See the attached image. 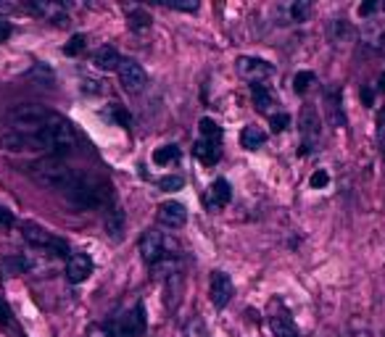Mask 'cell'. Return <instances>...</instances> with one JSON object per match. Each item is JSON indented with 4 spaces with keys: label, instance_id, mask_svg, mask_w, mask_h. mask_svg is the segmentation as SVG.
I'll list each match as a JSON object with an SVG mask.
<instances>
[{
    "label": "cell",
    "instance_id": "cell-15",
    "mask_svg": "<svg viewBox=\"0 0 385 337\" xmlns=\"http://www.w3.org/2000/svg\"><path fill=\"white\" fill-rule=\"evenodd\" d=\"M251 95H253V106L262 111V113H272V109L277 106L275 93H272L266 84H253Z\"/></svg>",
    "mask_w": 385,
    "mask_h": 337
},
{
    "label": "cell",
    "instance_id": "cell-13",
    "mask_svg": "<svg viewBox=\"0 0 385 337\" xmlns=\"http://www.w3.org/2000/svg\"><path fill=\"white\" fill-rule=\"evenodd\" d=\"M269 327H272V335L275 337H301L296 322L290 319V313L282 306H277L275 311L269 313Z\"/></svg>",
    "mask_w": 385,
    "mask_h": 337
},
{
    "label": "cell",
    "instance_id": "cell-7",
    "mask_svg": "<svg viewBox=\"0 0 385 337\" xmlns=\"http://www.w3.org/2000/svg\"><path fill=\"white\" fill-rule=\"evenodd\" d=\"M238 72H241V77H246L248 82L262 84V79H269V77L275 74V66L264 58L243 56V58H238Z\"/></svg>",
    "mask_w": 385,
    "mask_h": 337
},
{
    "label": "cell",
    "instance_id": "cell-2",
    "mask_svg": "<svg viewBox=\"0 0 385 337\" xmlns=\"http://www.w3.org/2000/svg\"><path fill=\"white\" fill-rule=\"evenodd\" d=\"M137 248H140L143 261L151 266V269L158 264H164V261H174V258L180 256V245L172 240V237H167V235L156 232V229H145L143 235H140Z\"/></svg>",
    "mask_w": 385,
    "mask_h": 337
},
{
    "label": "cell",
    "instance_id": "cell-39",
    "mask_svg": "<svg viewBox=\"0 0 385 337\" xmlns=\"http://www.w3.org/2000/svg\"><path fill=\"white\" fill-rule=\"evenodd\" d=\"M377 8V3L375 0H370V3H364V6H359V16H370V13Z\"/></svg>",
    "mask_w": 385,
    "mask_h": 337
},
{
    "label": "cell",
    "instance_id": "cell-35",
    "mask_svg": "<svg viewBox=\"0 0 385 337\" xmlns=\"http://www.w3.org/2000/svg\"><path fill=\"white\" fill-rule=\"evenodd\" d=\"M106 337H124L121 322H109V324H106Z\"/></svg>",
    "mask_w": 385,
    "mask_h": 337
},
{
    "label": "cell",
    "instance_id": "cell-4",
    "mask_svg": "<svg viewBox=\"0 0 385 337\" xmlns=\"http://www.w3.org/2000/svg\"><path fill=\"white\" fill-rule=\"evenodd\" d=\"M22 235H24V240L29 242V245H35V248H45V251H53L56 256H72L69 253V245H66V240H61V237H56L53 232H48V229L37 227V224H32V221H27L24 227H22Z\"/></svg>",
    "mask_w": 385,
    "mask_h": 337
},
{
    "label": "cell",
    "instance_id": "cell-22",
    "mask_svg": "<svg viewBox=\"0 0 385 337\" xmlns=\"http://www.w3.org/2000/svg\"><path fill=\"white\" fill-rule=\"evenodd\" d=\"M121 232H124V214L119 208L109 211V219H106V235H111V240H121Z\"/></svg>",
    "mask_w": 385,
    "mask_h": 337
},
{
    "label": "cell",
    "instance_id": "cell-20",
    "mask_svg": "<svg viewBox=\"0 0 385 337\" xmlns=\"http://www.w3.org/2000/svg\"><path fill=\"white\" fill-rule=\"evenodd\" d=\"M32 266V261L27 258V256H6V258H0V272L3 274H22Z\"/></svg>",
    "mask_w": 385,
    "mask_h": 337
},
{
    "label": "cell",
    "instance_id": "cell-6",
    "mask_svg": "<svg viewBox=\"0 0 385 337\" xmlns=\"http://www.w3.org/2000/svg\"><path fill=\"white\" fill-rule=\"evenodd\" d=\"M299 132H301V137H303V153L312 150L314 145L319 143L322 127H319V113H317L314 106H303L301 116H299Z\"/></svg>",
    "mask_w": 385,
    "mask_h": 337
},
{
    "label": "cell",
    "instance_id": "cell-23",
    "mask_svg": "<svg viewBox=\"0 0 385 337\" xmlns=\"http://www.w3.org/2000/svg\"><path fill=\"white\" fill-rule=\"evenodd\" d=\"M198 130H201V137L204 140H209V143H217L222 145V127H219L214 119H201V124H198Z\"/></svg>",
    "mask_w": 385,
    "mask_h": 337
},
{
    "label": "cell",
    "instance_id": "cell-30",
    "mask_svg": "<svg viewBox=\"0 0 385 337\" xmlns=\"http://www.w3.org/2000/svg\"><path fill=\"white\" fill-rule=\"evenodd\" d=\"M309 11H312V6H309V3H293V6H290V16H293L296 22H306Z\"/></svg>",
    "mask_w": 385,
    "mask_h": 337
},
{
    "label": "cell",
    "instance_id": "cell-5",
    "mask_svg": "<svg viewBox=\"0 0 385 337\" xmlns=\"http://www.w3.org/2000/svg\"><path fill=\"white\" fill-rule=\"evenodd\" d=\"M116 74H119V82L127 93H143L145 84H148V74H145V69L140 66V63H135V61H130V58H121Z\"/></svg>",
    "mask_w": 385,
    "mask_h": 337
},
{
    "label": "cell",
    "instance_id": "cell-12",
    "mask_svg": "<svg viewBox=\"0 0 385 337\" xmlns=\"http://www.w3.org/2000/svg\"><path fill=\"white\" fill-rule=\"evenodd\" d=\"M121 329H124V337H143L145 335V329H148V316H145L143 303H135L133 311L124 313V319H121Z\"/></svg>",
    "mask_w": 385,
    "mask_h": 337
},
{
    "label": "cell",
    "instance_id": "cell-32",
    "mask_svg": "<svg viewBox=\"0 0 385 337\" xmlns=\"http://www.w3.org/2000/svg\"><path fill=\"white\" fill-rule=\"evenodd\" d=\"M269 124H272V132H282V130L290 124V116L288 113H272Z\"/></svg>",
    "mask_w": 385,
    "mask_h": 337
},
{
    "label": "cell",
    "instance_id": "cell-31",
    "mask_svg": "<svg viewBox=\"0 0 385 337\" xmlns=\"http://www.w3.org/2000/svg\"><path fill=\"white\" fill-rule=\"evenodd\" d=\"M164 6L174 8V11H198V3L195 0H167Z\"/></svg>",
    "mask_w": 385,
    "mask_h": 337
},
{
    "label": "cell",
    "instance_id": "cell-26",
    "mask_svg": "<svg viewBox=\"0 0 385 337\" xmlns=\"http://www.w3.org/2000/svg\"><path fill=\"white\" fill-rule=\"evenodd\" d=\"M24 77H27V79H40L43 84H45V79H48V82H53V72H50L45 63H37V66H32V69H29Z\"/></svg>",
    "mask_w": 385,
    "mask_h": 337
},
{
    "label": "cell",
    "instance_id": "cell-37",
    "mask_svg": "<svg viewBox=\"0 0 385 337\" xmlns=\"http://www.w3.org/2000/svg\"><path fill=\"white\" fill-rule=\"evenodd\" d=\"M11 24H8V22H6V19H0V42H6V40H8V37H11Z\"/></svg>",
    "mask_w": 385,
    "mask_h": 337
},
{
    "label": "cell",
    "instance_id": "cell-9",
    "mask_svg": "<svg viewBox=\"0 0 385 337\" xmlns=\"http://www.w3.org/2000/svg\"><path fill=\"white\" fill-rule=\"evenodd\" d=\"M0 148L8 153H24V150H40V140L35 132H8L0 137Z\"/></svg>",
    "mask_w": 385,
    "mask_h": 337
},
{
    "label": "cell",
    "instance_id": "cell-27",
    "mask_svg": "<svg viewBox=\"0 0 385 337\" xmlns=\"http://www.w3.org/2000/svg\"><path fill=\"white\" fill-rule=\"evenodd\" d=\"M312 84H314L312 72H299L296 77H293V90H296V93H306Z\"/></svg>",
    "mask_w": 385,
    "mask_h": 337
},
{
    "label": "cell",
    "instance_id": "cell-16",
    "mask_svg": "<svg viewBox=\"0 0 385 337\" xmlns=\"http://www.w3.org/2000/svg\"><path fill=\"white\" fill-rule=\"evenodd\" d=\"M93 63H96L100 72H116L121 63V56L116 53V48H98L96 56H93Z\"/></svg>",
    "mask_w": 385,
    "mask_h": 337
},
{
    "label": "cell",
    "instance_id": "cell-1",
    "mask_svg": "<svg viewBox=\"0 0 385 337\" xmlns=\"http://www.w3.org/2000/svg\"><path fill=\"white\" fill-rule=\"evenodd\" d=\"M22 171H24L27 177H32L40 187L63 195L66 201L72 198L74 190L80 187V182H82V177H84V174H80V171H74L72 166L61 164L59 158H40V161L27 164Z\"/></svg>",
    "mask_w": 385,
    "mask_h": 337
},
{
    "label": "cell",
    "instance_id": "cell-28",
    "mask_svg": "<svg viewBox=\"0 0 385 337\" xmlns=\"http://www.w3.org/2000/svg\"><path fill=\"white\" fill-rule=\"evenodd\" d=\"M156 185L161 187V190H164V193H172V190H180L182 185H185V180H182V177H177V174H167V177H161Z\"/></svg>",
    "mask_w": 385,
    "mask_h": 337
},
{
    "label": "cell",
    "instance_id": "cell-17",
    "mask_svg": "<svg viewBox=\"0 0 385 337\" xmlns=\"http://www.w3.org/2000/svg\"><path fill=\"white\" fill-rule=\"evenodd\" d=\"M192 156L198 158V161H204L206 166H211V164H217L219 161V145L217 143H209V140H195L192 145Z\"/></svg>",
    "mask_w": 385,
    "mask_h": 337
},
{
    "label": "cell",
    "instance_id": "cell-14",
    "mask_svg": "<svg viewBox=\"0 0 385 337\" xmlns=\"http://www.w3.org/2000/svg\"><path fill=\"white\" fill-rule=\"evenodd\" d=\"M232 201V190H229V182L227 180H214L211 187H209V195H206V203L211 211L217 208H225V205Z\"/></svg>",
    "mask_w": 385,
    "mask_h": 337
},
{
    "label": "cell",
    "instance_id": "cell-19",
    "mask_svg": "<svg viewBox=\"0 0 385 337\" xmlns=\"http://www.w3.org/2000/svg\"><path fill=\"white\" fill-rule=\"evenodd\" d=\"M325 106H327V113H330V121L335 127H343L346 124V116H343V109H340V93L338 90H327Z\"/></svg>",
    "mask_w": 385,
    "mask_h": 337
},
{
    "label": "cell",
    "instance_id": "cell-3",
    "mask_svg": "<svg viewBox=\"0 0 385 337\" xmlns=\"http://www.w3.org/2000/svg\"><path fill=\"white\" fill-rule=\"evenodd\" d=\"M53 116H56V111L37 106V103H19V106L8 109V113H6L8 124L19 127V132H35L40 127H45Z\"/></svg>",
    "mask_w": 385,
    "mask_h": 337
},
{
    "label": "cell",
    "instance_id": "cell-29",
    "mask_svg": "<svg viewBox=\"0 0 385 337\" xmlns=\"http://www.w3.org/2000/svg\"><path fill=\"white\" fill-rule=\"evenodd\" d=\"M84 45H87V42H84V37L82 35H74L72 40L63 45V53H66V56H80V53L84 50Z\"/></svg>",
    "mask_w": 385,
    "mask_h": 337
},
{
    "label": "cell",
    "instance_id": "cell-40",
    "mask_svg": "<svg viewBox=\"0 0 385 337\" xmlns=\"http://www.w3.org/2000/svg\"><path fill=\"white\" fill-rule=\"evenodd\" d=\"M98 84H100V82H96V79H84L82 90H84V93H87V90H90V93H100V87H98Z\"/></svg>",
    "mask_w": 385,
    "mask_h": 337
},
{
    "label": "cell",
    "instance_id": "cell-21",
    "mask_svg": "<svg viewBox=\"0 0 385 337\" xmlns=\"http://www.w3.org/2000/svg\"><path fill=\"white\" fill-rule=\"evenodd\" d=\"M127 24H130L133 32H145V29H151V13L145 8H130L127 11Z\"/></svg>",
    "mask_w": 385,
    "mask_h": 337
},
{
    "label": "cell",
    "instance_id": "cell-41",
    "mask_svg": "<svg viewBox=\"0 0 385 337\" xmlns=\"http://www.w3.org/2000/svg\"><path fill=\"white\" fill-rule=\"evenodd\" d=\"M361 97H364V103H367V106H372L375 93H372V90H370V87H361Z\"/></svg>",
    "mask_w": 385,
    "mask_h": 337
},
{
    "label": "cell",
    "instance_id": "cell-24",
    "mask_svg": "<svg viewBox=\"0 0 385 337\" xmlns=\"http://www.w3.org/2000/svg\"><path fill=\"white\" fill-rule=\"evenodd\" d=\"M180 158V148L177 145H164V148H158L156 153H153V161H156L158 166H167L172 161H177Z\"/></svg>",
    "mask_w": 385,
    "mask_h": 337
},
{
    "label": "cell",
    "instance_id": "cell-36",
    "mask_svg": "<svg viewBox=\"0 0 385 337\" xmlns=\"http://www.w3.org/2000/svg\"><path fill=\"white\" fill-rule=\"evenodd\" d=\"M333 35H335V40H340V37L349 35V24L340 19V22H333Z\"/></svg>",
    "mask_w": 385,
    "mask_h": 337
},
{
    "label": "cell",
    "instance_id": "cell-18",
    "mask_svg": "<svg viewBox=\"0 0 385 337\" xmlns=\"http://www.w3.org/2000/svg\"><path fill=\"white\" fill-rule=\"evenodd\" d=\"M241 143L246 150H256V148H262L266 143V132L262 127H256V124H248L241 134Z\"/></svg>",
    "mask_w": 385,
    "mask_h": 337
},
{
    "label": "cell",
    "instance_id": "cell-38",
    "mask_svg": "<svg viewBox=\"0 0 385 337\" xmlns=\"http://www.w3.org/2000/svg\"><path fill=\"white\" fill-rule=\"evenodd\" d=\"M377 134H380V148H383V153H385V109H383V113H380V119H377Z\"/></svg>",
    "mask_w": 385,
    "mask_h": 337
},
{
    "label": "cell",
    "instance_id": "cell-11",
    "mask_svg": "<svg viewBox=\"0 0 385 337\" xmlns=\"http://www.w3.org/2000/svg\"><path fill=\"white\" fill-rule=\"evenodd\" d=\"M156 219H158V224H164V227L180 229V227H185V221H188V211H185V205L177 203V201H167V203L158 205Z\"/></svg>",
    "mask_w": 385,
    "mask_h": 337
},
{
    "label": "cell",
    "instance_id": "cell-8",
    "mask_svg": "<svg viewBox=\"0 0 385 337\" xmlns=\"http://www.w3.org/2000/svg\"><path fill=\"white\" fill-rule=\"evenodd\" d=\"M232 292H235V285H232L229 274L214 272L211 274V282H209V298L214 303V308H225L229 303V298H232Z\"/></svg>",
    "mask_w": 385,
    "mask_h": 337
},
{
    "label": "cell",
    "instance_id": "cell-42",
    "mask_svg": "<svg viewBox=\"0 0 385 337\" xmlns=\"http://www.w3.org/2000/svg\"><path fill=\"white\" fill-rule=\"evenodd\" d=\"M11 11H13L11 3H0V19H3V13H11Z\"/></svg>",
    "mask_w": 385,
    "mask_h": 337
},
{
    "label": "cell",
    "instance_id": "cell-10",
    "mask_svg": "<svg viewBox=\"0 0 385 337\" xmlns=\"http://www.w3.org/2000/svg\"><path fill=\"white\" fill-rule=\"evenodd\" d=\"M93 274V258L87 253H72L66 258V279L72 285H80Z\"/></svg>",
    "mask_w": 385,
    "mask_h": 337
},
{
    "label": "cell",
    "instance_id": "cell-33",
    "mask_svg": "<svg viewBox=\"0 0 385 337\" xmlns=\"http://www.w3.org/2000/svg\"><path fill=\"white\" fill-rule=\"evenodd\" d=\"M327 182H330V174H327L325 168H319V171H314L309 185H312L314 190H319V187H327Z\"/></svg>",
    "mask_w": 385,
    "mask_h": 337
},
{
    "label": "cell",
    "instance_id": "cell-34",
    "mask_svg": "<svg viewBox=\"0 0 385 337\" xmlns=\"http://www.w3.org/2000/svg\"><path fill=\"white\" fill-rule=\"evenodd\" d=\"M13 227V214L8 208H0V229H11Z\"/></svg>",
    "mask_w": 385,
    "mask_h": 337
},
{
    "label": "cell",
    "instance_id": "cell-25",
    "mask_svg": "<svg viewBox=\"0 0 385 337\" xmlns=\"http://www.w3.org/2000/svg\"><path fill=\"white\" fill-rule=\"evenodd\" d=\"M0 327H6V329H11L16 337H24L22 335V329H19V324H16V319H13L11 308L6 306V303L0 301Z\"/></svg>",
    "mask_w": 385,
    "mask_h": 337
}]
</instances>
